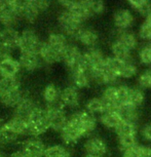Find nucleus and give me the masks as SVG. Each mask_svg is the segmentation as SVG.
Masks as SVG:
<instances>
[{
    "label": "nucleus",
    "mask_w": 151,
    "mask_h": 157,
    "mask_svg": "<svg viewBox=\"0 0 151 157\" xmlns=\"http://www.w3.org/2000/svg\"><path fill=\"white\" fill-rule=\"evenodd\" d=\"M20 39V32L16 28L2 27L0 29V44L10 47L11 49H17Z\"/></svg>",
    "instance_id": "obj_17"
},
{
    "label": "nucleus",
    "mask_w": 151,
    "mask_h": 157,
    "mask_svg": "<svg viewBox=\"0 0 151 157\" xmlns=\"http://www.w3.org/2000/svg\"><path fill=\"white\" fill-rule=\"evenodd\" d=\"M21 70L27 72H35L43 66L42 61L40 60L37 54H29V52H21L19 60Z\"/></svg>",
    "instance_id": "obj_14"
},
{
    "label": "nucleus",
    "mask_w": 151,
    "mask_h": 157,
    "mask_svg": "<svg viewBox=\"0 0 151 157\" xmlns=\"http://www.w3.org/2000/svg\"><path fill=\"white\" fill-rule=\"evenodd\" d=\"M26 122L28 126V137L39 138V136L44 134L47 129H49L43 107L40 105H38L32 111Z\"/></svg>",
    "instance_id": "obj_3"
},
{
    "label": "nucleus",
    "mask_w": 151,
    "mask_h": 157,
    "mask_svg": "<svg viewBox=\"0 0 151 157\" xmlns=\"http://www.w3.org/2000/svg\"><path fill=\"white\" fill-rule=\"evenodd\" d=\"M40 60L42 61L43 65H54L58 62L61 61L62 54L59 50L54 48L52 46H50L46 41H43L42 45H41L39 52H38Z\"/></svg>",
    "instance_id": "obj_16"
},
{
    "label": "nucleus",
    "mask_w": 151,
    "mask_h": 157,
    "mask_svg": "<svg viewBox=\"0 0 151 157\" xmlns=\"http://www.w3.org/2000/svg\"><path fill=\"white\" fill-rule=\"evenodd\" d=\"M83 23L77 14L69 10H62L58 14V24L61 33L67 37L75 38L80 29L83 27Z\"/></svg>",
    "instance_id": "obj_2"
},
{
    "label": "nucleus",
    "mask_w": 151,
    "mask_h": 157,
    "mask_svg": "<svg viewBox=\"0 0 151 157\" xmlns=\"http://www.w3.org/2000/svg\"><path fill=\"white\" fill-rule=\"evenodd\" d=\"M61 139L63 141L65 146L69 147L75 145L80 139L83 138L77 123L74 121L70 116H68V120L66 125L60 132Z\"/></svg>",
    "instance_id": "obj_8"
},
{
    "label": "nucleus",
    "mask_w": 151,
    "mask_h": 157,
    "mask_svg": "<svg viewBox=\"0 0 151 157\" xmlns=\"http://www.w3.org/2000/svg\"><path fill=\"white\" fill-rule=\"evenodd\" d=\"M45 149L46 146L41 139L29 137L23 141L20 150L27 157H43Z\"/></svg>",
    "instance_id": "obj_9"
},
{
    "label": "nucleus",
    "mask_w": 151,
    "mask_h": 157,
    "mask_svg": "<svg viewBox=\"0 0 151 157\" xmlns=\"http://www.w3.org/2000/svg\"><path fill=\"white\" fill-rule=\"evenodd\" d=\"M113 23L117 30H128L134 23V17L131 10L120 8L113 14Z\"/></svg>",
    "instance_id": "obj_18"
},
{
    "label": "nucleus",
    "mask_w": 151,
    "mask_h": 157,
    "mask_svg": "<svg viewBox=\"0 0 151 157\" xmlns=\"http://www.w3.org/2000/svg\"><path fill=\"white\" fill-rule=\"evenodd\" d=\"M38 105H39V104L35 101L34 98L30 96L28 93H26L25 97L23 98L22 101L14 108L13 116L27 121L29 115L32 113V111H33Z\"/></svg>",
    "instance_id": "obj_12"
},
{
    "label": "nucleus",
    "mask_w": 151,
    "mask_h": 157,
    "mask_svg": "<svg viewBox=\"0 0 151 157\" xmlns=\"http://www.w3.org/2000/svg\"><path fill=\"white\" fill-rule=\"evenodd\" d=\"M144 93L138 87H129L128 100L126 104L131 105L133 107L139 108L144 102Z\"/></svg>",
    "instance_id": "obj_32"
},
{
    "label": "nucleus",
    "mask_w": 151,
    "mask_h": 157,
    "mask_svg": "<svg viewBox=\"0 0 151 157\" xmlns=\"http://www.w3.org/2000/svg\"><path fill=\"white\" fill-rule=\"evenodd\" d=\"M72 119L77 123V125L80 129L82 136L90 137L95 132L97 127V118L87 113L85 110H77L69 115Z\"/></svg>",
    "instance_id": "obj_7"
},
{
    "label": "nucleus",
    "mask_w": 151,
    "mask_h": 157,
    "mask_svg": "<svg viewBox=\"0 0 151 157\" xmlns=\"http://www.w3.org/2000/svg\"><path fill=\"white\" fill-rule=\"evenodd\" d=\"M111 52H112V57L117 59L119 61L126 62V61H131V50L129 48H126V46H123L122 44L114 41L111 45Z\"/></svg>",
    "instance_id": "obj_31"
},
{
    "label": "nucleus",
    "mask_w": 151,
    "mask_h": 157,
    "mask_svg": "<svg viewBox=\"0 0 151 157\" xmlns=\"http://www.w3.org/2000/svg\"><path fill=\"white\" fill-rule=\"evenodd\" d=\"M10 10V0H0V19L4 16L5 13Z\"/></svg>",
    "instance_id": "obj_41"
},
{
    "label": "nucleus",
    "mask_w": 151,
    "mask_h": 157,
    "mask_svg": "<svg viewBox=\"0 0 151 157\" xmlns=\"http://www.w3.org/2000/svg\"><path fill=\"white\" fill-rule=\"evenodd\" d=\"M75 39L87 48H93V47H96L98 41H99V35H98V32L94 30L93 28L82 27L78 34L76 35Z\"/></svg>",
    "instance_id": "obj_19"
},
{
    "label": "nucleus",
    "mask_w": 151,
    "mask_h": 157,
    "mask_svg": "<svg viewBox=\"0 0 151 157\" xmlns=\"http://www.w3.org/2000/svg\"><path fill=\"white\" fill-rule=\"evenodd\" d=\"M140 157H151V147L140 145Z\"/></svg>",
    "instance_id": "obj_43"
},
{
    "label": "nucleus",
    "mask_w": 151,
    "mask_h": 157,
    "mask_svg": "<svg viewBox=\"0 0 151 157\" xmlns=\"http://www.w3.org/2000/svg\"><path fill=\"white\" fill-rule=\"evenodd\" d=\"M4 126V121L1 119V118H0V130L2 129V127Z\"/></svg>",
    "instance_id": "obj_46"
},
{
    "label": "nucleus",
    "mask_w": 151,
    "mask_h": 157,
    "mask_svg": "<svg viewBox=\"0 0 151 157\" xmlns=\"http://www.w3.org/2000/svg\"><path fill=\"white\" fill-rule=\"evenodd\" d=\"M46 42L49 44L50 46H52L54 48H56L59 52H63V50L66 48V46L69 44L68 41V37L65 36L63 33L61 32H52L48 37H47Z\"/></svg>",
    "instance_id": "obj_27"
},
{
    "label": "nucleus",
    "mask_w": 151,
    "mask_h": 157,
    "mask_svg": "<svg viewBox=\"0 0 151 157\" xmlns=\"http://www.w3.org/2000/svg\"><path fill=\"white\" fill-rule=\"evenodd\" d=\"M148 44H149V46L151 47V41H150V43H148Z\"/></svg>",
    "instance_id": "obj_48"
},
{
    "label": "nucleus",
    "mask_w": 151,
    "mask_h": 157,
    "mask_svg": "<svg viewBox=\"0 0 151 157\" xmlns=\"http://www.w3.org/2000/svg\"><path fill=\"white\" fill-rule=\"evenodd\" d=\"M81 56L82 52L80 48L76 44L69 43L62 52L61 61L69 69V71H72L78 66L79 62L81 60Z\"/></svg>",
    "instance_id": "obj_11"
},
{
    "label": "nucleus",
    "mask_w": 151,
    "mask_h": 157,
    "mask_svg": "<svg viewBox=\"0 0 151 157\" xmlns=\"http://www.w3.org/2000/svg\"><path fill=\"white\" fill-rule=\"evenodd\" d=\"M13 54H14V49L0 44V61L5 60V59L8 58H13Z\"/></svg>",
    "instance_id": "obj_40"
},
{
    "label": "nucleus",
    "mask_w": 151,
    "mask_h": 157,
    "mask_svg": "<svg viewBox=\"0 0 151 157\" xmlns=\"http://www.w3.org/2000/svg\"><path fill=\"white\" fill-rule=\"evenodd\" d=\"M17 139H19V137H17L16 135L13 134V132L8 128H6L4 125L2 127V129L0 130V148L10 146L14 142H17Z\"/></svg>",
    "instance_id": "obj_35"
},
{
    "label": "nucleus",
    "mask_w": 151,
    "mask_h": 157,
    "mask_svg": "<svg viewBox=\"0 0 151 157\" xmlns=\"http://www.w3.org/2000/svg\"><path fill=\"white\" fill-rule=\"evenodd\" d=\"M100 122L103 124L105 127L110 129H116L117 126L121 123V118L118 114L117 111L114 110H106L104 113H103L101 116L99 117Z\"/></svg>",
    "instance_id": "obj_23"
},
{
    "label": "nucleus",
    "mask_w": 151,
    "mask_h": 157,
    "mask_svg": "<svg viewBox=\"0 0 151 157\" xmlns=\"http://www.w3.org/2000/svg\"><path fill=\"white\" fill-rule=\"evenodd\" d=\"M4 125L17 137H24L28 136V126L27 122L21 118L11 116L10 119L4 122Z\"/></svg>",
    "instance_id": "obj_22"
},
{
    "label": "nucleus",
    "mask_w": 151,
    "mask_h": 157,
    "mask_svg": "<svg viewBox=\"0 0 151 157\" xmlns=\"http://www.w3.org/2000/svg\"><path fill=\"white\" fill-rule=\"evenodd\" d=\"M81 157H93V156H91V155H87V154H83Z\"/></svg>",
    "instance_id": "obj_47"
},
{
    "label": "nucleus",
    "mask_w": 151,
    "mask_h": 157,
    "mask_svg": "<svg viewBox=\"0 0 151 157\" xmlns=\"http://www.w3.org/2000/svg\"><path fill=\"white\" fill-rule=\"evenodd\" d=\"M0 157H8V155H7L6 153L4 152L3 150H1V149H0Z\"/></svg>",
    "instance_id": "obj_45"
},
{
    "label": "nucleus",
    "mask_w": 151,
    "mask_h": 157,
    "mask_svg": "<svg viewBox=\"0 0 151 157\" xmlns=\"http://www.w3.org/2000/svg\"><path fill=\"white\" fill-rule=\"evenodd\" d=\"M22 88V84L17 77H0V97Z\"/></svg>",
    "instance_id": "obj_24"
},
{
    "label": "nucleus",
    "mask_w": 151,
    "mask_h": 157,
    "mask_svg": "<svg viewBox=\"0 0 151 157\" xmlns=\"http://www.w3.org/2000/svg\"><path fill=\"white\" fill-rule=\"evenodd\" d=\"M43 41L38 36L36 31L31 28L24 29L20 33V39L17 48L21 52H29V54H37L42 45Z\"/></svg>",
    "instance_id": "obj_5"
},
{
    "label": "nucleus",
    "mask_w": 151,
    "mask_h": 157,
    "mask_svg": "<svg viewBox=\"0 0 151 157\" xmlns=\"http://www.w3.org/2000/svg\"><path fill=\"white\" fill-rule=\"evenodd\" d=\"M139 60L143 65H150L151 64V47L149 44L142 47L139 52Z\"/></svg>",
    "instance_id": "obj_36"
},
{
    "label": "nucleus",
    "mask_w": 151,
    "mask_h": 157,
    "mask_svg": "<svg viewBox=\"0 0 151 157\" xmlns=\"http://www.w3.org/2000/svg\"><path fill=\"white\" fill-rule=\"evenodd\" d=\"M122 157H140V145H135L122 150Z\"/></svg>",
    "instance_id": "obj_39"
},
{
    "label": "nucleus",
    "mask_w": 151,
    "mask_h": 157,
    "mask_svg": "<svg viewBox=\"0 0 151 157\" xmlns=\"http://www.w3.org/2000/svg\"><path fill=\"white\" fill-rule=\"evenodd\" d=\"M44 113H45L49 128L60 132L63 127L66 125L68 120V115L66 109L62 107L60 104L52 106H44Z\"/></svg>",
    "instance_id": "obj_4"
},
{
    "label": "nucleus",
    "mask_w": 151,
    "mask_h": 157,
    "mask_svg": "<svg viewBox=\"0 0 151 157\" xmlns=\"http://www.w3.org/2000/svg\"><path fill=\"white\" fill-rule=\"evenodd\" d=\"M85 111L91 115L97 118V116H101L106 111L105 104L101 98H91L85 104Z\"/></svg>",
    "instance_id": "obj_29"
},
{
    "label": "nucleus",
    "mask_w": 151,
    "mask_h": 157,
    "mask_svg": "<svg viewBox=\"0 0 151 157\" xmlns=\"http://www.w3.org/2000/svg\"><path fill=\"white\" fill-rule=\"evenodd\" d=\"M142 136L144 137L145 140L151 142V123L147 124L142 129Z\"/></svg>",
    "instance_id": "obj_42"
},
{
    "label": "nucleus",
    "mask_w": 151,
    "mask_h": 157,
    "mask_svg": "<svg viewBox=\"0 0 151 157\" xmlns=\"http://www.w3.org/2000/svg\"><path fill=\"white\" fill-rule=\"evenodd\" d=\"M20 71V64L16 59L8 58L0 61V77H17Z\"/></svg>",
    "instance_id": "obj_20"
},
{
    "label": "nucleus",
    "mask_w": 151,
    "mask_h": 157,
    "mask_svg": "<svg viewBox=\"0 0 151 157\" xmlns=\"http://www.w3.org/2000/svg\"><path fill=\"white\" fill-rule=\"evenodd\" d=\"M139 36L144 40H151V24L144 21L139 29Z\"/></svg>",
    "instance_id": "obj_38"
},
{
    "label": "nucleus",
    "mask_w": 151,
    "mask_h": 157,
    "mask_svg": "<svg viewBox=\"0 0 151 157\" xmlns=\"http://www.w3.org/2000/svg\"><path fill=\"white\" fill-rule=\"evenodd\" d=\"M129 4L140 14L146 17L151 11V1L148 0H131Z\"/></svg>",
    "instance_id": "obj_34"
},
{
    "label": "nucleus",
    "mask_w": 151,
    "mask_h": 157,
    "mask_svg": "<svg viewBox=\"0 0 151 157\" xmlns=\"http://www.w3.org/2000/svg\"><path fill=\"white\" fill-rule=\"evenodd\" d=\"M117 112L122 121H126V122H130L133 124L137 123L139 118L138 108L133 107V106L128 105V104H124V105H121L118 107Z\"/></svg>",
    "instance_id": "obj_25"
},
{
    "label": "nucleus",
    "mask_w": 151,
    "mask_h": 157,
    "mask_svg": "<svg viewBox=\"0 0 151 157\" xmlns=\"http://www.w3.org/2000/svg\"><path fill=\"white\" fill-rule=\"evenodd\" d=\"M8 157H27V156H26L21 150H16V151H13V152L8 155Z\"/></svg>",
    "instance_id": "obj_44"
},
{
    "label": "nucleus",
    "mask_w": 151,
    "mask_h": 157,
    "mask_svg": "<svg viewBox=\"0 0 151 157\" xmlns=\"http://www.w3.org/2000/svg\"><path fill=\"white\" fill-rule=\"evenodd\" d=\"M50 6L49 1L44 0H27L19 1V16L20 19L29 24H33Z\"/></svg>",
    "instance_id": "obj_1"
},
{
    "label": "nucleus",
    "mask_w": 151,
    "mask_h": 157,
    "mask_svg": "<svg viewBox=\"0 0 151 157\" xmlns=\"http://www.w3.org/2000/svg\"><path fill=\"white\" fill-rule=\"evenodd\" d=\"M115 41L121 43L123 46H126V48H129L131 50V52L133 49L136 48V46H137V44H138L136 35L128 30H118Z\"/></svg>",
    "instance_id": "obj_26"
},
{
    "label": "nucleus",
    "mask_w": 151,
    "mask_h": 157,
    "mask_svg": "<svg viewBox=\"0 0 151 157\" xmlns=\"http://www.w3.org/2000/svg\"><path fill=\"white\" fill-rule=\"evenodd\" d=\"M80 104V94L79 90L73 85L66 86L61 90L60 105L65 109H76Z\"/></svg>",
    "instance_id": "obj_13"
},
{
    "label": "nucleus",
    "mask_w": 151,
    "mask_h": 157,
    "mask_svg": "<svg viewBox=\"0 0 151 157\" xmlns=\"http://www.w3.org/2000/svg\"><path fill=\"white\" fill-rule=\"evenodd\" d=\"M71 73V81H72V85L74 87H76L77 90H81V88L87 87L91 84V78L90 75V72L82 68L80 65L78 64V66L70 71Z\"/></svg>",
    "instance_id": "obj_15"
},
{
    "label": "nucleus",
    "mask_w": 151,
    "mask_h": 157,
    "mask_svg": "<svg viewBox=\"0 0 151 157\" xmlns=\"http://www.w3.org/2000/svg\"><path fill=\"white\" fill-rule=\"evenodd\" d=\"M61 88L54 83H48L42 90V100L45 106H52L60 104Z\"/></svg>",
    "instance_id": "obj_21"
},
{
    "label": "nucleus",
    "mask_w": 151,
    "mask_h": 157,
    "mask_svg": "<svg viewBox=\"0 0 151 157\" xmlns=\"http://www.w3.org/2000/svg\"><path fill=\"white\" fill-rule=\"evenodd\" d=\"M117 135L118 143L121 149H128L137 145V127L136 124L121 121V123L115 129Z\"/></svg>",
    "instance_id": "obj_6"
},
{
    "label": "nucleus",
    "mask_w": 151,
    "mask_h": 157,
    "mask_svg": "<svg viewBox=\"0 0 151 157\" xmlns=\"http://www.w3.org/2000/svg\"><path fill=\"white\" fill-rule=\"evenodd\" d=\"M137 74V66L134 64V62L126 61L122 62L121 67L119 69V73H118V78H132Z\"/></svg>",
    "instance_id": "obj_33"
},
{
    "label": "nucleus",
    "mask_w": 151,
    "mask_h": 157,
    "mask_svg": "<svg viewBox=\"0 0 151 157\" xmlns=\"http://www.w3.org/2000/svg\"><path fill=\"white\" fill-rule=\"evenodd\" d=\"M43 157H72L69 147L65 145L55 144L46 147Z\"/></svg>",
    "instance_id": "obj_30"
},
{
    "label": "nucleus",
    "mask_w": 151,
    "mask_h": 157,
    "mask_svg": "<svg viewBox=\"0 0 151 157\" xmlns=\"http://www.w3.org/2000/svg\"><path fill=\"white\" fill-rule=\"evenodd\" d=\"M25 94H26V91L21 88L19 90L13 91V93L4 94V96H1L0 97V104L8 108H14L17 104L22 101L23 98L25 97Z\"/></svg>",
    "instance_id": "obj_28"
},
{
    "label": "nucleus",
    "mask_w": 151,
    "mask_h": 157,
    "mask_svg": "<svg viewBox=\"0 0 151 157\" xmlns=\"http://www.w3.org/2000/svg\"><path fill=\"white\" fill-rule=\"evenodd\" d=\"M84 154L93 157H105L108 148L105 141L99 137H88L83 144Z\"/></svg>",
    "instance_id": "obj_10"
},
{
    "label": "nucleus",
    "mask_w": 151,
    "mask_h": 157,
    "mask_svg": "<svg viewBox=\"0 0 151 157\" xmlns=\"http://www.w3.org/2000/svg\"><path fill=\"white\" fill-rule=\"evenodd\" d=\"M138 82L142 88H151V69L145 70L139 76Z\"/></svg>",
    "instance_id": "obj_37"
}]
</instances>
